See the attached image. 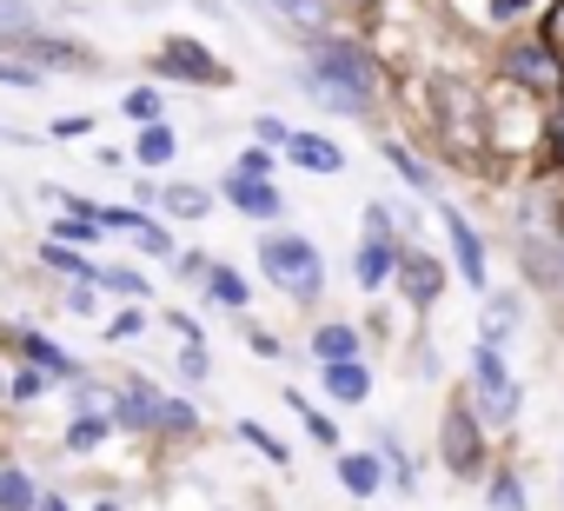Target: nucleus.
I'll return each instance as SVG.
<instances>
[{
    "mask_svg": "<svg viewBox=\"0 0 564 511\" xmlns=\"http://www.w3.org/2000/svg\"><path fill=\"white\" fill-rule=\"evenodd\" d=\"M239 438H246V445H259L265 458H286V445H279L272 432H259V425H246V418H239Z\"/></svg>",
    "mask_w": 564,
    "mask_h": 511,
    "instance_id": "34",
    "label": "nucleus"
},
{
    "mask_svg": "<svg viewBox=\"0 0 564 511\" xmlns=\"http://www.w3.org/2000/svg\"><path fill=\"white\" fill-rule=\"evenodd\" d=\"M41 498H34V485L21 478V471H0V511H34Z\"/></svg>",
    "mask_w": 564,
    "mask_h": 511,
    "instance_id": "22",
    "label": "nucleus"
},
{
    "mask_svg": "<svg viewBox=\"0 0 564 511\" xmlns=\"http://www.w3.org/2000/svg\"><path fill=\"white\" fill-rule=\"evenodd\" d=\"M379 452H386V471H392V478H399V485H405V491H412V485H419V478H412V458H405V452H399V438H392V432H386V438H379Z\"/></svg>",
    "mask_w": 564,
    "mask_h": 511,
    "instance_id": "27",
    "label": "nucleus"
},
{
    "mask_svg": "<svg viewBox=\"0 0 564 511\" xmlns=\"http://www.w3.org/2000/svg\"><path fill=\"white\" fill-rule=\"evenodd\" d=\"M531 8V0H491V21H518Z\"/></svg>",
    "mask_w": 564,
    "mask_h": 511,
    "instance_id": "42",
    "label": "nucleus"
},
{
    "mask_svg": "<svg viewBox=\"0 0 564 511\" xmlns=\"http://www.w3.org/2000/svg\"><path fill=\"white\" fill-rule=\"evenodd\" d=\"M445 232H452V252H458V273H465L471 286H485V246H478V226H471L458 206H445Z\"/></svg>",
    "mask_w": 564,
    "mask_h": 511,
    "instance_id": "6",
    "label": "nucleus"
},
{
    "mask_svg": "<svg viewBox=\"0 0 564 511\" xmlns=\"http://www.w3.org/2000/svg\"><path fill=\"white\" fill-rule=\"evenodd\" d=\"M34 21H28V8L21 0H0V34H28Z\"/></svg>",
    "mask_w": 564,
    "mask_h": 511,
    "instance_id": "33",
    "label": "nucleus"
},
{
    "mask_svg": "<svg viewBox=\"0 0 564 511\" xmlns=\"http://www.w3.org/2000/svg\"><path fill=\"white\" fill-rule=\"evenodd\" d=\"M386 166H392V173H405L412 186H432V173H425V166H419V160H412L405 146H386Z\"/></svg>",
    "mask_w": 564,
    "mask_h": 511,
    "instance_id": "29",
    "label": "nucleus"
},
{
    "mask_svg": "<svg viewBox=\"0 0 564 511\" xmlns=\"http://www.w3.org/2000/svg\"><path fill=\"white\" fill-rule=\"evenodd\" d=\"M100 438H107V418H80V425L67 432V445H74V452H94Z\"/></svg>",
    "mask_w": 564,
    "mask_h": 511,
    "instance_id": "31",
    "label": "nucleus"
},
{
    "mask_svg": "<svg viewBox=\"0 0 564 511\" xmlns=\"http://www.w3.org/2000/svg\"><path fill=\"white\" fill-rule=\"evenodd\" d=\"M326 385H333V399H346V405H366V392H372V372H366L359 359H339V366H326Z\"/></svg>",
    "mask_w": 564,
    "mask_h": 511,
    "instance_id": "12",
    "label": "nucleus"
},
{
    "mask_svg": "<svg viewBox=\"0 0 564 511\" xmlns=\"http://www.w3.org/2000/svg\"><path fill=\"white\" fill-rule=\"evenodd\" d=\"M491 511H524V485L505 471V478H491Z\"/></svg>",
    "mask_w": 564,
    "mask_h": 511,
    "instance_id": "28",
    "label": "nucleus"
},
{
    "mask_svg": "<svg viewBox=\"0 0 564 511\" xmlns=\"http://www.w3.org/2000/svg\"><path fill=\"white\" fill-rule=\"evenodd\" d=\"M133 333H147V313L133 306V313H120L113 326H107V339H133Z\"/></svg>",
    "mask_w": 564,
    "mask_h": 511,
    "instance_id": "35",
    "label": "nucleus"
},
{
    "mask_svg": "<svg viewBox=\"0 0 564 511\" xmlns=\"http://www.w3.org/2000/svg\"><path fill=\"white\" fill-rule=\"evenodd\" d=\"M100 232V219H61V239H94Z\"/></svg>",
    "mask_w": 564,
    "mask_h": 511,
    "instance_id": "38",
    "label": "nucleus"
},
{
    "mask_svg": "<svg viewBox=\"0 0 564 511\" xmlns=\"http://www.w3.org/2000/svg\"><path fill=\"white\" fill-rule=\"evenodd\" d=\"M133 239H140V246H147V252H166V232H160V226H153V219H140V232H133Z\"/></svg>",
    "mask_w": 564,
    "mask_h": 511,
    "instance_id": "39",
    "label": "nucleus"
},
{
    "mask_svg": "<svg viewBox=\"0 0 564 511\" xmlns=\"http://www.w3.org/2000/svg\"><path fill=\"white\" fill-rule=\"evenodd\" d=\"M286 160L306 166V173H339V166H346V153H339L326 133H286Z\"/></svg>",
    "mask_w": 564,
    "mask_h": 511,
    "instance_id": "7",
    "label": "nucleus"
},
{
    "mask_svg": "<svg viewBox=\"0 0 564 511\" xmlns=\"http://www.w3.org/2000/svg\"><path fill=\"white\" fill-rule=\"evenodd\" d=\"M259 267H265V280L279 293H293V300H319V286H326V260H319V246L306 232H272L259 246Z\"/></svg>",
    "mask_w": 564,
    "mask_h": 511,
    "instance_id": "2",
    "label": "nucleus"
},
{
    "mask_svg": "<svg viewBox=\"0 0 564 511\" xmlns=\"http://www.w3.org/2000/svg\"><path fill=\"white\" fill-rule=\"evenodd\" d=\"M399 280H405V300L412 306H432L438 286H445V273L432 267V252H399Z\"/></svg>",
    "mask_w": 564,
    "mask_h": 511,
    "instance_id": "8",
    "label": "nucleus"
},
{
    "mask_svg": "<svg viewBox=\"0 0 564 511\" xmlns=\"http://www.w3.org/2000/svg\"><path fill=\"white\" fill-rule=\"evenodd\" d=\"M94 286H113V293H127V300H147V280H140V273H127V267H100V273H94Z\"/></svg>",
    "mask_w": 564,
    "mask_h": 511,
    "instance_id": "24",
    "label": "nucleus"
},
{
    "mask_svg": "<svg viewBox=\"0 0 564 511\" xmlns=\"http://www.w3.org/2000/svg\"><path fill=\"white\" fill-rule=\"evenodd\" d=\"M300 80H306V87L319 94V107H333V113H366L372 94H379V67H372V54L352 47V41H319Z\"/></svg>",
    "mask_w": 564,
    "mask_h": 511,
    "instance_id": "1",
    "label": "nucleus"
},
{
    "mask_svg": "<svg viewBox=\"0 0 564 511\" xmlns=\"http://www.w3.org/2000/svg\"><path fill=\"white\" fill-rule=\"evenodd\" d=\"M551 54H564V0H557V14H551V41H544Z\"/></svg>",
    "mask_w": 564,
    "mask_h": 511,
    "instance_id": "43",
    "label": "nucleus"
},
{
    "mask_svg": "<svg viewBox=\"0 0 564 511\" xmlns=\"http://www.w3.org/2000/svg\"><path fill=\"white\" fill-rule=\"evenodd\" d=\"M232 173H239V180H265V173H272V153H259V146H246Z\"/></svg>",
    "mask_w": 564,
    "mask_h": 511,
    "instance_id": "32",
    "label": "nucleus"
},
{
    "mask_svg": "<svg viewBox=\"0 0 564 511\" xmlns=\"http://www.w3.org/2000/svg\"><path fill=\"white\" fill-rule=\"evenodd\" d=\"M173 273H180V280H206L213 267H206V252H186V260H173Z\"/></svg>",
    "mask_w": 564,
    "mask_h": 511,
    "instance_id": "36",
    "label": "nucleus"
},
{
    "mask_svg": "<svg viewBox=\"0 0 564 511\" xmlns=\"http://www.w3.org/2000/svg\"><path fill=\"white\" fill-rule=\"evenodd\" d=\"M41 511H67V504H61V498H41Z\"/></svg>",
    "mask_w": 564,
    "mask_h": 511,
    "instance_id": "45",
    "label": "nucleus"
},
{
    "mask_svg": "<svg viewBox=\"0 0 564 511\" xmlns=\"http://www.w3.org/2000/svg\"><path fill=\"white\" fill-rule=\"evenodd\" d=\"M160 107H166V100H160L153 87H133V94L120 100V113H127L133 127H160Z\"/></svg>",
    "mask_w": 564,
    "mask_h": 511,
    "instance_id": "20",
    "label": "nucleus"
},
{
    "mask_svg": "<svg viewBox=\"0 0 564 511\" xmlns=\"http://www.w3.org/2000/svg\"><path fill=\"white\" fill-rule=\"evenodd\" d=\"M265 8L293 28H326V0H265Z\"/></svg>",
    "mask_w": 564,
    "mask_h": 511,
    "instance_id": "19",
    "label": "nucleus"
},
{
    "mask_svg": "<svg viewBox=\"0 0 564 511\" xmlns=\"http://www.w3.org/2000/svg\"><path fill=\"white\" fill-rule=\"evenodd\" d=\"M47 267H61V273H74V280H87V286H94V273H100V267L87 260V252H74L67 239H61V246H47Z\"/></svg>",
    "mask_w": 564,
    "mask_h": 511,
    "instance_id": "21",
    "label": "nucleus"
},
{
    "mask_svg": "<svg viewBox=\"0 0 564 511\" xmlns=\"http://www.w3.org/2000/svg\"><path fill=\"white\" fill-rule=\"evenodd\" d=\"M226 199H232L246 219H272V213H279V193H272L265 180H239V173H232V180H226Z\"/></svg>",
    "mask_w": 564,
    "mask_h": 511,
    "instance_id": "10",
    "label": "nucleus"
},
{
    "mask_svg": "<svg viewBox=\"0 0 564 511\" xmlns=\"http://www.w3.org/2000/svg\"><path fill=\"white\" fill-rule=\"evenodd\" d=\"M518 313H524V306H518L511 293H491V300H485V346H505V333H518Z\"/></svg>",
    "mask_w": 564,
    "mask_h": 511,
    "instance_id": "14",
    "label": "nucleus"
},
{
    "mask_svg": "<svg viewBox=\"0 0 564 511\" xmlns=\"http://www.w3.org/2000/svg\"><path fill=\"white\" fill-rule=\"evenodd\" d=\"M379 478H386V465H379L372 452H346V458H339V485H346L352 498H372Z\"/></svg>",
    "mask_w": 564,
    "mask_h": 511,
    "instance_id": "11",
    "label": "nucleus"
},
{
    "mask_svg": "<svg viewBox=\"0 0 564 511\" xmlns=\"http://www.w3.org/2000/svg\"><path fill=\"white\" fill-rule=\"evenodd\" d=\"M445 465H452V478H471L478 471V458H485V438H478V412H445Z\"/></svg>",
    "mask_w": 564,
    "mask_h": 511,
    "instance_id": "4",
    "label": "nucleus"
},
{
    "mask_svg": "<svg viewBox=\"0 0 564 511\" xmlns=\"http://www.w3.org/2000/svg\"><path fill=\"white\" fill-rule=\"evenodd\" d=\"M286 399H293V412H300V418H306V432H313V438H319V445H333V438H339V425H333V418H326V412H319V405H306V399H300V392H286Z\"/></svg>",
    "mask_w": 564,
    "mask_h": 511,
    "instance_id": "26",
    "label": "nucleus"
},
{
    "mask_svg": "<svg viewBox=\"0 0 564 511\" xmlns=\"http://www.w3.org/2000/svg\"><path fill=\"white\" fill-rule=\"evenodd\" d=\"M399 267V252L386 239V213H366V246H359V286H386Z\"/></svg>",
    "mask_w": 564,
    "mask_h": 511,
    "instance_id": "5",
    "label": "nucleus"
},
{
    "mask_svg": "<svg viewBox=\"0 0 564 511\" xmlns=\"http://www.w3.org/2000/svg\"><path fill=\"white\" fill-rule=\"evenodd\" d=\"M180 379H206V339H186L180 346Z\"/></svg>",
    "mask_w": 564,
    "mask_h": 511,
    "instance_id": "30",
    "label": "nucleus"
},
{
    "mask_svg": "<svg viewBox=\"0 0 564 511\" xmlns=\"http://www.w3.org/2000/svg\"><path fill=\"white\" fill-rule=\"evenodd\" d=\"M133 153H140V166H166V160H173V133H166V127H147Z\"/></svg>",
    "mask_w": 564,
    "mask_h": 511,
    "instance_id": "23",
    "label": "nucleus"
},
{
    "mask_svg": "<svg viewBox=\"0 0 564 511\" xmlns=\"http://www.w3.org/2000/svg\"><path fill=\"white\" fill-rule=\"evenodd\" d=\"M160 67H166V74H180V80H219V61H213V54H199L193 41H173V47L160 54Z\"/></svg>",
    "mask_w": 564,
    "mask_h": 511,
    "instance_id": "9",
    "label": "nucleus"
},
{
    "mask_svg": "<svg viewBox=\"0 0 564 511\" xmlns=\"http://www.w3.org/2000/svg\"><path fill=\"white\" fill-rule=\"evenodd\" d=\"M206 286H213V300H219V306H246V280H239V273L213 267V273H206Z\"/></svg>",
    "mask_w": 564,
    "mask_h": 511,
    "instance_id": "25",
    "label": "nucleus"
},
{
    "mask_svg": "<svg viewBox=\"0 0 564 511\" xmlns=\"http://www.w3.org/2000/svg\"><path fill=\"white\" fill-rule=\"evenodd\" d=\"M0 80H14V87H34V67H8V61H0Z\"/></svg>",
    "mask_w": 564,
    "mask_h": 511,
    "instance_id": "44",
    "label": "nucleus"
},
{
    "mask_svg": "<svg viewBox=\"0 0 564 511\" xmlns=\"http://www.w3.org/2000/svg\"><path fill=\"white\" fill-rule=\"evenodd\" d=\"M160 412H166V399H160L153 385H133V392L120 399V425H133V432H140V425H160Z\"/></svg>",
    "mask_w": 564,
    "mask_h": 511,
    "instance_id": "15",
    "label": "nucleus"
},
{
    "mask_svg": "<svg viewBox=\"0 0 564 511\" xmlns=\"http://www.w3.org/2000/svg\"><path fill=\"white\" fill-rule=\"evenodd\" d=\"M160 425H173V432H186V425H193V405H166V412H160Z\"/></svg>",
    "mask_w": 564,
    "mask_h": 511,
    "instance_id": "41",
    "label": "nucleus"
},
{
    "mask_svg": "<svg viewBox=\"0 0 564 511\" xmlns=\"http://www.w3.org/2000/svg\"><path fill=\"white\" fill-rule=\"evenodd\" d=\"M511 74H518L524 87H551V80H557V54H551V47H518V54H511Z\"/></svg>",
    "mask_w": 564,
    "mask_h": 511,
    "instance_id": "13",
    "label": "nucleus"
},
{
    "mask_svg": "<svg viewBox=\"0 0 564 511\" xmlns=\"http://www.w3.org/2000/svg\"><path fill=\"white\" fill-rule=\"evenodd\" d=\"M160 206H166L173 219H199V213H213V193H206V186H166Z\"/></svg>",
    "mask_w": 564,
    "mask_h": 511,
    "instance_id": "16",
    "label": "nucleus"
},
{
    "mask_svg": "<svg viewBox=\"0 0 564 511\" xmlns=\"http://www.w3.org/2000/svg\"><path fill=\"white\" fill-rule=\"evenodd\" d=\"M67 313H80V319H87V313H94V286H74V293H67Z\"/></svg>",
    "mask_w": 564,
    "mask_h": 511,
    "instance_id": "40",
    "label": "nucleus"
},
{
    "mask_svg": "<svg viewBox=\"0 0 564 511\" xmlns=\"http://www.w3.org/2000/svg\"><path fill=\"white\" fill-rule=\"evenodd\" d=\"M28 359H34V366H41L47 379H74V359H67V352H61L54 339H41V333H28Z\"/></svg>",
    "mask_w": 564,
    "mask_h": 511,
    "instance_id": "18",
    "label": "nucleus"
},
{
    "mask_svg": "<svg viewBox=\"0 0 564 511\" xmlns=\"http://www.w3.org/2000/svg\"><path fill=\"white\" fill-rule=\"evenodd\" d=\"M41 392H47V372H21L14 379V399H41Z\"/></svg>",
    "mask_w": 564,
    "mask_h": 511,
    "instance_id": "37",
    "label": "nucleus"
},
{
    "mask_svg": "<svg viewBox=\"0 0 564 511\" xmlns=\"http://www.w3.org/2000/svg\"><path fill=\"white\" fill-rule=\"evenodd\" d=\"M471 392H478V418L485 425H511L518 405H524V392H518V379H511V366H505L498 346H478L471 352Z\"/></svg>",
    "mask_w": 564,
    "mask_h": 511,
    "instance_id": "3",
    "label": "nucleus"
},
{
    "mask_svg": "<svg viewBox=\"0 0 564 511\" xmlns=\"http://www.w3.org/2000/svg\"><path fill=\"white\" fill-rule=\"evenodd\" d=\"M313 352H319L326 366H339V359H359V333H352V326H319Z\"/></svg>",
    "mask_w": 564,
    "mask_h": 511,
    "instance_id": "17",
    "label": "nucleus"
},
{
    "mask_svg": "<svg viewBox=\"0 0 564 511\" xmlns=\"http://www.w3.org/2000/svg\"><path fill=\"white\" fill-rule=\"evenodd\" d=\"M94 511H120V504H94Z\"/></svg>",
    "mask_w": 564,
    "mask_h": 511,
    "instance_id": "46",
    "label": "nucleus"
}]
</instances>
